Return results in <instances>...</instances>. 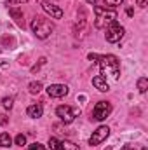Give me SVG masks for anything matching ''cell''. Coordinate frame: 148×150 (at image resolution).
Segmentation results:
<instances>
[{
  "label": "cell",
  "instance_id": "obj_6",
  "mask_svg": "<svg viewBox=\"0 0 148 150\" xmlns=\"http://www.w3.org/2000/svg\"><path fill=\"white\" fill-rule=\"evenodd\" d=\"M111 113V105L108 101H98L96 107L92 108V119L94 120H105Z\"/></svg>",
  "mask_w": 148,
  "mask_h": 150
},
{
  "label": "cell",
  "instance_id": "obj_9",
  "mask_svg": "<svg viewBox=\"0 0 148 150\" xmlns=\"http://www.w3.org/2000/svg\"><path fill=\"white\" fill-rule=\"evenodd\" d=\"M40 5H42V9H44L52 19H61V18H63V11H61L58 5H54V4H51V2H47V0L42 2Z\"/></svg>",
  "mask_w": 148,
  "mask_h": 150
},
{
  "label": "cell",
  "instance_id": "obj_16",
  "mask_svg": "<svg viewBox=\"0 0 148 150\" xmlns=\"http://www.w3.org/2000/svg\"><path fill=\"white\" fill-rule=\"evenodd\" d=\"M138 89H140V93H147V89H148V79L147 77L138 79Z\"/></svg>",
  "mask_w": 148,
  "mask_h": 150
},
{
  "label": "cell",
  "instance_id": "obj_1",
  "mask_svg": "<svg viewBox=\"0 0 148 150\" xmlns=\"http://www.w3.org/2000/svg\"><path fill=\"white\" fill-rule=\"evenodd\" d=\"M94 12H96V19H94V26L99 30H106L110 25L117 21V11L115 9H106V7H99L94 5Z\"/></svg>",
  "mask_w": 148,
  "mask_h": 150
},
{
  "label": "cell",
  "instance_id": "obj_29",
  "mask_svg": "<svg viewBox=\"0 0 148 150\" xmlns=\"http://www.w3.org/2000/svg\"><path fill=\"white\" fill-rule=\"evenodd\" d=\"M143 150H148V149H147V147H143Z\"/></svg>",
  "mask_w": 148,
  "mask_h": 150
},
{
  "label": "cell",
  "instance_id": "obj_7",
  "mask_svg": "<svg viewBox=\"0 0 148 150\" xmlns=\"http://www.w3.org/2000/svg\"><path fill=\"white\" fill-rule=\"evenodd\" d=\"M108 134H110V127H108V126H99V127L92 133V136L89 138V145H91V147H96V145L103 143V142L108 138Z\"/></svg>",
  "mask_w": 148,
  "mask_h": 150
},
{
  "label": "cell",
  "instance_id": "obj_10",
  "mask_svg": "<svg viewBox=\"0 0 148 150\" xmlns=\"http://www.w3.org/2000/svg\"><path fill=\"white\" fill-rule=\"evenodd\" d=\"M92 86H94L98 91H101V93L110 91V86H108V82H106V77H105V75H96V77H92Z\"/></svg>",
  "mask_w": 148,
  "mask_h": 150
},
{
  "label": "cell",
  "instance_id": "obj_4",
  "mask_svg": "<svg viewBox=\"0 0 148 150\" xmlns=\"http://www.w3.org/2000/svg\"><path fill=\"white\" fill-rule=\"evenodd\" d=\"M56 115L65 124H72L75 120V117L80 115V108H75V107H70V105H61V107L56 108Z\"/></svg>",
  "mask_w": 148,
  "mask_h": 150
},
{
  "label": "cell",
  "instance_id": "obj_3",
  "mask_svg": "<svg viewBox=\"0 0 148 150\" xmlns=\"http://www.w3.org/2000/svg\"><path fill=\"white\" fill-rule=\"evenodd\" d=\"M32 30H33V33L37 35V38H47L51 33H52V30H54V25L47 19V18H42V16H37L33 21H32Z\"/></svg>",
  "mask_w": 148,
  "mask_h": 150
},
{
  "label": "cell",
  "instance_id": "obj_23",
  "mask_svg": "<svg viewBox=\"0 0 148 150\" xmlns=\"http://www.w3.org/2000/svg\"><path fill=\"white\" fill-rule=\"evenodd\" d=\"M87 58H89L91 61H94V63H98V59H99V56H98V54H92V52H91V54H89Z\"/></svg>",
  "mask_w": 148,
  "mask_h": 150
},
{
  "label": "cell",
  "instance_id": "obj_26",
  "mask_svg": "<svg viewBox=\"0 0 148 150\" xmlns=\"http://www.w3.org/2000/svg\"><path fill=\"white\" fill-rule=\"evenodd\" d=\"M120 150H136L134 147H131V145H125V147H122Z\"/></svg>",
  "mask_w": 148,
  "mask_h": 150
},
{
  "label": "cell",
  "instance_id": "obj_28",
  "mask_svg": "<svg viewBox=\"0 0 148 150\" xmlns=\"http://www.w3.org/2000/svg\"><path fill=\"white\" fill-rule=\"evenodd\" d=\"M85 2H87V4H92V5H96V2H98V0H85Z\"/></svg>",
  "mask_w": 148,
  "mask_h": 150
},
{
  "label": "cell",
  "instance_id": "obj_8",
  "mask_svg": "<svg viewBox=\"0 0 148 150\" xmlns=\"http://www.w3.org/2000/svg\"><path fill=\"white\" fill-rule=\"evenodd\" d=\"M68 86H65V84H52V86H49L47 87V94L51 96V98H63V96H66L68 94Z\"/></svg>",
  "mask_w": 148,
  "mask_h": 150
},
{
  "label": "cell",
  "instance_id": "obj_27",
  "mask_svg": "<svg viewBox=\"0 0 148 150\" xmlns=\"http://www.w3.org/2000/svg\"><path fill=\"white\" fill-rule=\"evenodd\" d=\"M132 14H134V11H132V9L129 7V9H127V16H132Z\"/></svg>",
  "mask_w": 148,
  "mask_h": 150
},
{
  "label": "cell",
  "instance_id": "obj_5",
  "mask_svg": "<svg viewBox=\"0 0 148 150\" xmlns=\"http://www.w3.org/2000/svg\"><path fill=\"white\" fill-rule=\"evenodd\" d=\"M124 33H125V30H124V26H120L117 21L110 25L108 28H106V33H105V38H106V42H111V44H115V42H120L122 37H124Z\"/></svg>",
  "mask_w": 148,
  "mask_h": 150
},
{
  "label": "cell",
  "instance_id": "obj_17",
  "mask_svg": "<svg viewBox=\"0 0 148 150\" xmlns=\"http://www.w3.org/2000/svg\"><path fill=\"white\" fill-rule=\"evenodd\" d=\"M28 91H30L32 94H38V93L42 91V82H32V84L28 86Z\"/></svg>",
  "mask_w": 148,
  "mask_h": 150
},
{
  "label": "cell",
  "instance_id": "obj_20",
  "mask_svg": "<svg viewBox=\"0 0 148 150\" xmlns=\"http://www.w3.org/2000/svg\"><path fill=\"white\" fill-rule=\"evenodd\" d=\"M14 143H16V145H19V147L26 145V136H25V134H18V136H16V140H14Z\"/></svg>",
  "mask_w": 148,
  "mask_h": 150
},
{
  "label": "cell",
  "instance_id": "obj_19",
  "mask_svg": "<svg viewBox=\"0 0 148 150\" xmlns=\"http://www.w3.org/2000/svg\"><path fill=\"white\" fill-rule=\"evenodd\" d=\"M12 105H14V100H12V98H4V100H2V107H4L5 110H11Z\"/></svg>",
  "mask_w": 148,
  "mask_h": 150
},
{
  "label": "cell",
  "instance_id": "obj_25",
  "mask_svg": "<svg viewBox=\"0 0 148 150\" xmlns=\"http://www.w3.org/2000/svg\"><path fill=\"white\" fill-rule=\"evenodd\" d=\"M0 124H7V117L5 115H0Z\"/></svg>",
  "mask_w": 148,
  "mask_h": 150
},
{
  "label": "cell",
  "instance_id": "obj_2",
  "mask_svg": "<svg viewBox=\"0 0 148 150\" xmlns=\"http://www.w3.org/2000/svg\"><path fill=\"white\" fill-rule=\"evenodd\" d=\"M98 63H99V68H101V75H110L113 79H118L120 77V61H118V58L117 56H113V54H106V56H99V59H98Z\"/></svg>",
  "mask_w": 148,
  "mask_h": 150
},
{
  "label": "cell",
  "instance_id": "obj_18",
  "mask_svg": "<svg viewBox=\"0 0 148 150\" xmlns=\"http://www.w3.org/2000/svg\"><path fill=\"white\" fill-rule=\"evenodd\" d=\"M122 2H124V0H105V5H106V9H115V7H118Z\"/></svg>",
  "mask_w": 148,
  "mask_h": 150
},
{
  "label": "cell",
  "instance_id": "obj_15",
  "mask_svg": "<svg viewBox=\"0 0 148 150\" xmlns=\"http://www.w3.org/2000/svg\"><path fill=\"white\" fill-rule=\"evenodd\" d=\"M47 147H49V150H61V142L58 138H49Z\"/></svg>",
  "mask_w": 148,
  "mask_h": 150
},
{
  "label": "cell",
  "instance_id": "obj_22",
  "mask_svg": "<svg viewBox=\"0 0 148 150\" xmlns=\"http://www.w3.org/2000/svg\"><path fill=\"white\" fill-rule=\"evenodd\" d=\"M26 0H7V5H11V7H18V5H21V4H25Z\"/></svg>",
  "mask_w": 148,
  "mask_h": 150
},
{
  "label": "cell",
  "instance_id": "obj_13",
  "mask_svg": "<svg viewBox=\"0 0 148 150\" xmlns=\"http://www.w3.org/2000/svg\"><path fill=\"white\" fill-rule=\"evenodd\" d=\"M0 145L2 147H11L12 145V138H11L9 133H2L0 134Z\"/></svg>",
  "mask_w": 148,
  "mask_h": 150
},
{
  "label": "cell",
  "instance_id": "obj_11",
  "mask_svg": "<svg viewBox=\"0 0 148 150\" xmlns=\"http://www.w3.org/2000/svg\"><path fill=\"white\" fill-rule=\"evenodd\" d=\"M9 14L16 19V23L19 26H25V21H23V11L19 7H9Z\"/></svg>",
  "mask_w": 148,
  "mask_h": 150
},
{
  "label": "cell",
  "instance_id": "obj_21",
  "mask_svg": "<svg viewBox=\"0 0 148 150\" xmlns=\"http://www.w3.org/2000/svg\"><path fill=\"white\" fill-rule=\"evenodd\" d=\"M28 150H45V147H44L42 143H38V142H35V143H32V145L28 147Z\"/></svg>",
  "mask_w": 148,
  "mask_h": 150
},
{
  "label": "cell",
  "instance_id": "obj_24",
  "mask_svg": "<svg viewBox=\"0 0 148 150\" xmlns=\"http://www.w3.org/2000/svg\"><path fill=\"white\" fill-rule=\"evenodd\" d=\"M136 4H138V5H140V7H147L148 0H136Z\"/></svg>",
  "mask_w": 148,
  "mask_h": 150
},
{
  "label": "cell",
  "instance_id": "obj_12",
  "mask_svg": "<svg viewBox=\"0 0 148 150\" xmlns=\"http://www.w3.org/2000/svg\"><path fill=\"white\" fill-rule=\"evenodd\" d=\"M26 113H28V117H32V119H38V117H42L44 108H42V105H30V107L26 108Z\"/></svg>",
  "mask_w": 148,
  "mask_h": 150
},
{
  "label": "cell",
  "instance_id": "obj_14",
  "mask_svg": "<svg viewBox=\"0 0 148 150\" xmlns=\"http://www.w3.org/2000/svg\"><path fill=\"white\" fill-rule=\"evenodd\" d=\"M61 150H80V147L75 145L73 142H70V140H63L61 142Z\"/></svg>",
  "mask_w": 148,
  "mask_h": 150
}]
</instances>
